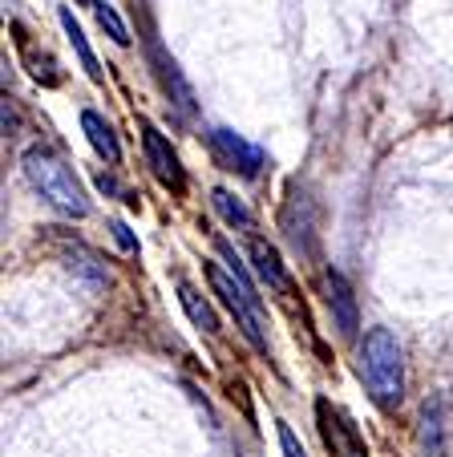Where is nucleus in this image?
<instances>
[{
  "label": "nucleus",
  "mask_w": 453,
  "mask_h": 457,
  "mask_svg": "<svg viewBox=\"0 0 453 457\" xmlns=\"http://www.w3.org/2000/svg\"><path fill=\"white\" fill-rule=\"evenodd\" d=\"M206 279H211L214 295L227 303V312L235 316L239 332L267 356V320H264V300H259L256 284H251L247 268L239 263V255L231 251V243L219 239V263H206Z\"/></svg>",
  "instance_id": "f257e3e1"
},
{
  "label": "nucleus",
  "mask_w": 453,
  "mask_h": 457,
  "mask_svg": "<svg viewBox=\"0 0 453 457\" xmlns=\"http://www.w3.org/2000/svg\"><path fill=\"white\" fill-rule=\"evenodd\" d=\"M360 369H365L368 393L381 409H397L405 397V353L389 328H373L360 348Z\"/></svg>",
  "instance_id": "f03ea898"
},
{
  "label": "nucleus",
  "mask_w": 453,
  "mask_h": 457,
  "mask_svg": "<svg viewBox=\"0 0 453 457\" xmlns=\"http://www.w3.org/2000/svg\"><path fill=\"white\" fill-rule=\"evenodd\" d=\"M21 166H25V179L33 182V190L45 203H53L57 211H65V215H73V219H81L89 211V199H86V190H81L78 174L69 170L57 154L33 146V150H25Z\"/></svg>",
  "instance_id": "7ed1b4c3"
},
{
  "label": "nucleus",
  "mask_w": 453,
  "mask_h": 457,
  "mask_svg": "<svg viewBox=\"0 0 453 457\" xmlns=\"http://www.w3.org/2000/svg\"><path fill=\"white\" fill-rule=\"evenodd\" d=\"M316 421H320V437H324V445L332 449V457H368V449H365V441H360L352 417L340 413L328 397L316 401Z\"/></svg>",
  "instance_id": "20e7f679"
},
{
  "label": "nucleus",
  "mask_w": 453,
  "mask_h": 457,
  "mask_svg": "<svg viewBox=\"0 0 453 457\" xmlns=\"http://www.w3.org/2000/svg\"><path fill=\"white\" fill-rule=\"evenodd\" d=\"M206 142H211V154L219 158L222 170H235V174H243V179H256L267 162L264 150L251 146V142H243L235 129H211Z\"/></svg>",
  "instance_id": "39448f33"
},
{
  "label": "nucleus",
  "mask_w": 453,
  "mask_h": 457,
  "mask_svg": "<svg viewBox=\"0 0 453 457\" xmlns=\"http://www.w3.org/2000/svg\"><path fill=\"white\" fill-rule=\"evenodd\" d=\"M142 150H146V162H150V170H155V179L163 182L166 190H174V195H182L187 190V174H182V162L179 154H174V146L158 134L150 121H142Z\"/></svg>",
  "instance_id": "423d86ee"
},
{
  "label": "nucleus",
  "mask_w": 453,
  "mask_h": 457,
  "mask_svg": "<svg viewBox=\"0 0 453 457\" xmlns=\"http://www.w3.org/2000/svg\"><path fill=\"white\" fill-rule=\"evenodd\" d=\"M324 292H328V308H332L336 328H340L344 337H357V328H360L357 295H352V287L344 284L340 271H324Z\"/></svg>",
  "instance_id": "0eeeda50"
},
{
  "label": "nucleus",
  "mask_w": 453,
  "mask_h": 457,
  "mask_svg": "<svg viewBox=\"0 0 453 457\" xmlns=\"http://www.w3.org/2000/svg\"><path fill=\"white\" fill-rule=\"evenodd\" d=\"M251 263H256L259 279H264V284L272 287V292H291V279H288V271H283L280 251H275L272 243L251 239Z\"/></svg>",
  "instance_id": "6e6552de"
},
{
  "label": "nucleus",
  "mask_w": 453,
  "mask_h": 457,
  "mask_svg": "<svg viewBox=\"0 0 453 457\" xmlns=\"http://www.w3.org/2000/svg\"><path fill=\"white\" fill-rule=\"evenodd\" d=\"M150 57H155V65H158V78H163V86H166V94L179 102V110L182 113H195V94H190V86L182 81V73H179V65H174L171 57H163V45L158 41H150Z\"/></svg>",
  "instance_id": "1a4fd4ad"
},
{
  "label": "nucleus",
  "mask_w": 453,
  "mask_h": 457,
  "mask_svg": "<svg viewBox=\"0 0 453 457\" xmlns=\"http://www.w3.org/2000/svg\"><path fill=\"white\" fill-rule=\"evenodd\" d=\"M81 129H86L89 146H94L97 154L105 158V162H113V166L122 162V146H118V138H113V129H110V121H105L102 113L86 110V113H81Z\"/></svg>",
  "instance_id": "9d476101"
},
{
  "label": "nucleus",
  "mask_w": 453,
  "mask_h": 457,
  "mask_svg": "<svg viewBox=\"0 0 453 457\" xmlns=\"http://www.w3.org/2000/svg\"><path fill=\"white\" fill-rule=\"evenodd\" d=\"M179 300H182V308H187V316H190V324H195V328H203L206 337H214V332H219V320H214L211 303H206L190 284H179Z\"/></svg>",
  "instance_id": "9b49d317"
},
{
  "label": "nucleus",
  "mask_w": 453,
  "mask_h": 457,
  "mask_svg": "<svg viewBox=\"0 0 453 457\" xmlns=\"http://www.w3.org/2000/svg\"><path fill=\"white\" fill-rule=\"evenodd\" d=\"M61 29H65V37L73 41V49H78L81 65H86V73H89L94 81H102V65H97L94 49H89V41H86V33H81V25L73 21V12H69V9H61Z\"/></svg>",
  "instance_id": "f8f14e48"
},
{
  "label": "nucleus",
  "mask_w": 453,
  "mask_h": 457,
  "mask_svg": "<svg viewBox=\"0 0 453 457\" xmlns=\"http://www.w3.org/2000/svg\"><path fill=\"white\" fill-rule=\"evenodd\" d=\"M211 203H214V211H219L231 227H239V231H251V227H256V215L243 207V199H235L231 190H214Z\"/></svg>",
  "instance_id": "ddd939ff"
},
{
  "label": "nucleus",
  "mask_w": 453,
  "mask_h": 457,
  "mask_svg": "<svg viewBox=\"0 0 453 457\" xmlns=\"http://www.w3.org/2000/svg\"><path fill=\"white\" fill-rule=\"evenodd\" d=\"M65 255H69V268H73V271H81V276H86V279H94V284H102V279H105L102 259H97L94 251L86 247V243H78V239H73V243H65Z\"/></svg>",
  "instance_id": "4468645a"
},
{
  "label": "nucleus",
  "mask_w": 453,
  "mask_h": 457,
  "mask_svg": "<svg viewBox=\"0 0 453 457\" xmlns=\"http://www.w3.org/2000/svg\"><path fill=\"white\" fill-rule=\"evenodd\" d=\"M94 12H97V25H102L105 33H110V41H113V45H130V29H126V21H122L118 12H113V4H105V0H102V4H97Z\"/></svg>",
  "instance_id": "2eb2a0df"
},
{
  "label": "nucleus",
  "mask_w": 453,
  "mask_h": 457,
  "mask_svg": "<svg viewBox=\"0 0 453 457\" xmlns=\"http://www.w3.org/2000/svg\"><path fill=\"white\" fill-rule=\"evenodd\" d=\"M280 445H283V457H308V453H304V445L296 441V433H291L288 425H280Z\"/></svg>",
  "instance_id": "dca6fc26"
},
{
  "label": "nucleus",
  "mask_w": 453,
  "mask_h": 457,
  "mask_svg": "<svg viewBox=\"0 0 453 457\" xmlns=\"http://www.w3.org/2000/svg\"><path fill=\"white\" fill-rule=\"evenodd\" d=\"M113 239H118V243H122V247H126V251H134V235H130V231H126V227H122V223H113Z\"/></svg>",
  "instance_id": "f3484780"
},
{
  "label": "nucleus",
  "mask_w": 453,
  "mask_h": 457,
  "mask_svg": "<svg viewBox=\"0 0 453 457\" xmlns=\"http://www.w3.org/2000/svg\"><path fill=\"white\" fill-rule=\"evenodd\" d=\"M17 129V118H13V102L4 97V134H13Z\"/></svg>",
  "instance_id": "a211bd4d"
},
{
  "label": "nucleus",
  "mask_w": 453,
  "mask_h": 457,
  "mask_svg": "<svg viewBox=\"0 0 453 457\" xmlns=\"http://www.w3.org/2000/svg\"><path fill=\"white\" fill-rule=\"evenodd\" d=\"M78 4H94V9H97V4H102V0H78Z\"/></svg>",
  "instance_id": "6ab92c4d"
}]
</instances>
